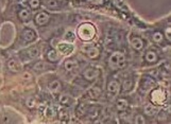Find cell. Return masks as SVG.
Segmentation results:
<instances>
[{
  "mask_svg": "<svg viewBox=\"0 0 171 124\" xmlns=\"http://www.w3.org/2000/svg\"><path fill=\"white\" fill-rule=\"evenodd\" d=\"M77 34L81 40L89 41L94 39V37L96 36V29L92 24L85 22V24H82L81 25H79Z\"/></svg>",
  "mask_w": 171,
  "mask_h": 124,
  "instance_id": "6da1fadb",
  "label": "cell"
},
{
  "mask_svg": "<svg viewBox=\"0 0 171 124\" xmlns=\"http://www.w3.org/2000/svg\"><path fill=\"white\" fill-rule=\"evenodd\" d=\"M126 65V56L123 53L121 52H115L111 55V57L108 58V67L110 69H112L113 71L120 70L123 69Z\"/></svg>",
  "mask_w": 171,
  "mask_h": 124,
  "instance_id": "7a4b0ae2",
  "label": "cell"
},
{
  "mask_svg": "<svg viewBox=\"0 0 171 124\" xmlns=\"http://www.w3.org/2000/svg\"><path fill=\"white\" fill-rule=\"evenodd\" d=\"M100 74H101V70L99 68L89 67V68L85 69L84 72H83V77L88 82H94L100 76Z\"/></svg>",
  "mask_w": 171,
  "mask_h": 124,
  "instance_id": "3957f363",
  "label": "cell"
},
{
  "mask_svg": "<svg viewBox=\"0 0 171 124\" xmlns=\"http://www.w3.org/2000/svg\"><path fill=\"white\" fill-rule=\"evenodd\" d=\"M155 86V81L149 76H144L140 81V92H147Z\"/></svg>",
  "mask_w": 171,
  "mask_h": 124,
  "instance_id": "277c9868",
  "label": "cell"
},
{
  "mask_svg": "<svg viewBox=\"0 0 171 124\" xmlns=\"http://www.w3.org/2000/svg\"><path fill=\"white\" fill-rule=\"evenodd\" d=\"M107 94L110 99H113L114 97L118 94L119 90H120V86H119V82L116 81V80H111L110 82L107 83Z\"/></svg>",
  "mask_w": 171,
  "mask_h": 124,
  "instance_id": "5b68a950",
  "label": "cell"
},
{
  "mask_svg": "<svg viewBox=\"0 0 171 124\" xmlns=\"http://www.w3.org/2000/svg\"><path fill=\"white\" fill-rule=\"evenodd\" d=\"M166 100V94L162 89H155L151 94V101L155 104H163Z\"/></svg>",
  "mask_w": 171,
  "mask_h": 124,
  "instance_id": "8992f818",
  "label": "cell"
},
{
  "mask_svg": "<svg viewBox=\"0 0 171 124\" xmlns=\"http://www.w3.org/2000/svg\"><path fill=\"white\" fill-rule=\"evenodd\" d=\"M49 19H50V17H49V14H48V13H46V12L37 13V14L35 15V17H34L35 24L37 25H40V27H43V25H47L49 22Z\"/></svg>",
  "mask_w": 171,
  "mask_h": 124,
  "instance_id": "52a82bcc",
  "label": "cell"
},
{
  "mask_svg": "<svg viewBox=\"0 0 171 124\" xmlns=\"http://www.w3.org/2000/svg\"><path fill=\"white\" fill-rule=\"evenodd\" d=\"M36 33L35 31H33L32 29H29V28H26V29L22 30L21 32V38L22 40L26 41V43H32L36 39Z\"/></svg>",
  "mask_w": 171,
  "mask_h": 124,
  "instance_id": "ba28073f",
  "label": "cell"
},
{
  "mask_svg": "<svg viewBox=\"0 0 171 124\" xmlns=\"http://www.w3.org/2000/svg\"><path fill=\"white\" fill-rule=\"evenodd\" d=\"M101 94H102V90H101L100 87H98V86L90 87V88L86 91L87 98H88V99H90V100H94V101L99 99Z\"/></svg>",
  "mask_w": 171,
  "mask_h": 124,
  "instance_id": "9c48e42d",
  "label": "cell"
},
{
  "mask_svg": "<svg viewBox=\"0 0 171 124\" xmlns=\"http://www.w3.org/2000/svg\"><path fill=\"white\" fill-rule=\"evenodd\" d=\"M86 115L88 116L90 120H96V119L99 118V116L101 115L100 107L97 106V105H90V106H88Z\"/></svg>",
  "mask_w": 171,
  "mask_h": 124,
  "instance_id": "30bf717a",
  "label": "cell"
},
{
  "mask_svg": "<svg viewBox=\"0 0 171 124\" xmlns=\"http://www.w3.org/2000/svg\"><path fill=\"white\" fill-rule=\"evenodd\" d=\"M58 50L59 51V53L64 54V55H68L74 51V46L68 43H62L58 45Z\"/></svg>",
  "mask_w": 171,
  "mask_h": 124,
  "instance_id": "8fae6325",
  "label": "cell"
},
{
  "mask_svg": "<svg viewBox=\"0 0 171 124\" xmlns=\"http://www.w3.org/2000/svg\"><path fill=\"white\" fill-rule=\"evenodd\" d=\"M130 43H131V46L133 47L134 50L140 51L144 49V40H142L139 36H132Z\"/></svg>",
  "mask_w": 171,
  "mask_h": 124,
  "instance_id": "7c38bea8",
  "label": "cell"
},
{
  "mask_svg": "<svg viewBox=\"0 0 171 124\" xmlns=\"http://www.w3.org/2000/svg\"><path fill=\"white\" fill-rule=\"evenodd\" d=\"M84 52L86 53V55L92 59H97V58H99V56H100L99 49L96 48V47H92V46H90V47L84 48Z\"/></svg>",
  "mask_w": 171,
  "mask_h": 124,
  "instance_id": "4fadbf2b",
  "label": "cell"
},
{
  "mask_svg": "<svg viewBox=\"0 0 171 124\" xmlns=\"http://www.w3.org/2000/svg\"><path fill=\"white\" fill-rule=\"evenodd\" d=\"M7 68H9L10 71L14 72V73H17V72H19L21 70V65H20V63L18 61L12 58L7 62Z\"/></svg>",
  "mask_w": 171,
  "mask_h": 124,
  "instance_id": "5bb4252c",
  "label": "cell"
},
{
  "mask_svg": "<svg viewBox=\"0 0 171 124\" xmlns=\"http://www.w3.org/2000/svg\"><path fill=\"white\" fill-rule=\"evenodd\" d=\"M145 59H146L148 64H155L159 61V55H157V53L155 51L149 50L145 54Z\"/></svg>",
  "mask_w": 171,
  "mask_h": 124,
  "instance_id": "9a60e30c",
  "label": "cell"
},
{
  "mask_svg": "<svg viewBox=\"0 0 171 124\" xmlns=\"http://www.w3.org/2000/svg\"><path fill=\"white\" fill-rule=\"evenodd\" d=\"M128 107H129V101L124 99V98H120V99H118L117 102H116V108H117L119 113L126 112Z\"/></svg>",
  "mask_w": 171,
  "mask_h": 124,
  "instance_id": "2e32d148",
  "label": "cell"
},
{
  "mask_svg": "<svg viewBox=\"0 0 171 124\" xmlns=\"http://www.w3.org/2000/svg\"><path fill=\"white\" fill-rule=\"evenodd\" d=\"M48 88L52 94H59V92L62 90V83L58 81V80H54V81L49 83Z\"/></svg>",
  "mask_w": 171,
  "mask_h": 124,
  "instance_id": "e0dca14e",
  "label": "cell"
},
{
  "mask_svg": "<svg viewBox=\"0 0 171 124\" xmlns=\"http://www.w3.org/2000/svg\"><path fill=\"white\" fill-rule=\"evenodd\" d=\"M88 106H89V105L85 104V103H80V104L78 105L77 109H76V113H77L78 117H79V118L84 117V116L87 113V109H88Z\"/></svg>",
  "mask_w": 171,
  "mask_h": 124,
  "instance_id": "ac0fdd59",
  "label": "cell"
},
{
  "mask_svg": "<svg viewBox=\"0 0 171 124\" xmlns=\"http://www.w3.org/2000/svg\"><path fill=\"white\" fill-rule=\"evenodd\" d=\"M144 113L148 117H153L157 113V108L153 104H147L144 108Z\"/></svg>",
  "mask_w": 171,
  "mask_h": 124,
  "instance_id": "d6986e66",
  "label": "cell"
},
{
  "mask_svg": "<svg viewBox=\"0 0 171 124\" xmlns=\"http://www.w3.org/2000/svg\"><path fill=\"white\" fill-rule=\"evenodd\" d=\"M18 17L22 22H28L31 19V13L28 9H21L18 13Z\"/></svg>",
  "mask_w": 171,
  "mask_h": 124,
  "instance_id": "ffe728a7",
  "label": "cell"
},
{
  "mask_svg": "<svg viewBox=\"0 0 171 124\" xmlns=\"http://www.w3.org/2000/svg\"><path fill=\"white\" fill-rule=\"evenodd\" d=\"M58 115H59V119L61 121H69V119H70V113H69V110L65 107L59 108Z\"/></svg>",
  "mask_w": 171,
  "mask_h": 124,
  "instance_id": "44dd1931",
  "label": "cell"
},
{
  "mask_svg": "<svg viewBox=\"0 0 171 124\" xmlns=\"http://www.w3.org/2000/svg\"><path fill=\"white\" fill-rule=\"evenodd\" d=\"M59 104L64 105V106H69V105H71V103H72V99L70 95L63 94L59 97Z\"/></svg>",
  "mask_w": 171,
  "mask_h": 124,
  "instance_id": "7402d4cb",
  "label": "cell"
},
{
  "mask_svg": "<svg viewBox=\"0 0 171 124\" xmlns=\"http://www.w3.org/2000/svg\"><path fill=\"white\" fill-rule=\"evenodd\" d=\"M78 62L74 61V59H67L64 63V68L66 69L67 71H72L76 68H78Z\"/></svg>",
  "mask_w": 171,
  "mask_h": 124,
  "instance_id": "603a6c76",
  "label": "cell"
},
{
  "mask_svg": "<svg viewBox=\"0 0 171 124\" xmlns=\"http://www.w3.org/2000/svg\"><path fill=\"white\" fill-rule=\"evenodd\" d=\"M47 58L49 62H51V63H56V62L59 61L58 51L54 50V49H50V50L47 52Z\"/></svg>",
  "mask_w": 171,
  "mask_h": 124,
  "instance_id": "cb8c5ba5",
  "label": "cell"
},
{
  "mask_svg": "<svg viewBox=\"0 0 171 124\" xmlns=\"http://www.w3.org/2000/svg\"><path fill=\"white\" fill-rule=\"evenodd\" d=\"M134 87V81L133 79H131V77H129V79L124 80L123 84H122V90L124 92L126 91H131L132 89H133Z\"/></svg>",
  "mask_w": 171,
  "mask_h": 124,
  "instance_id": "d4e9b609",
  "label": "cell"
},
{
  "mask_svg": "<svg viewBox=\"0 0 171 124\" xmlns=\"http://www.w3.org/2000/svg\"><path fill=\"white\" fill-rule=\"evenodd\" d=\"M27 53H28V55H29V58H31V59H35L40 56V50H38L37 47H32V48L28 49Z\"/></svg>",
  "mask_w": 171,
  "mask_h": 124,
  "instance_id": "484cf974",
  "label": "cell"
},
{
  "mask_svg": "<svg viewBox=\"0 0 171 124\" xmlns=\"http://www.w3.org/2000/svg\"><path fill=\"white\" fill-rule=\"evenodd\" d=\"M152 39H153L154 43L160 44L164 40V33L160 32V31H155L153 34H152Z\"/></svg>",
  "mask_w": 171,
  "mask_h": 124,
  "instance_id": "4316f807",
  "label": "cell"
},
{
  "mask_svg": "<svg viewBox=\"0 0 171 124\" xmlns=\"http://www.w3.org/2000/svg\"><path fill=\"white\" fill-rule=\"evenodd\" d=\"M45 4H46V7L50 10H58L59 7V3L58 0H46Z\"/></svg>",
  "mask_w": 171,
  "mask_h": 124,
  "instance_id": "83f0119b",
  "label": "cell"
},
{
  "mask_svg": "<svg viewBox=\"0 0 171 124\" xmlns=\"http://www.w3.org/2000/svg\"><path fill=\"white\" fill-rule=\"evenodd\" d=\"M46 68H47V66H46V63H45V62H43V61L37 62V63H36L35 65L33 66V69H34L35 71H44Z\"/></svg>",
  "mask_w": 171,
  "mask_h": 124,
  "instance_id": "f1b7e54d",
  "label": "cell"
},
{
  "mask_svg": "<svg viewBox=\"0 0 171 124\" xmlns=\"http://www.w3.org/2000/svg\"><path fill=\"white\" fill-rule=\"evenodd\" d=\"M146 118H145L144 115H141V113H138V115H136L135 117H134V123H137V124H144L146 123Z\"/></svg>",
  "mask_w": 171,
  "mask_h": 124,
  "instance_id": "f546056e",
  "label": "cell"
},
{
  "mask_svg": "<svg viewBox=\"0 0 171 124\" xmlns=\"http://www.w3.org/2000/svg\"><path fill=\"white\" fill-rule=\"evenodd\" d=\"M44 113H45V116L48 119H51L53 117V115H54V107H52V106L46 107L45 110H44Z\"/></svg>",
  "mask_w": 171,
  "mask_h": 124,
  "instance_id": "4dcf8cb0",
  "label": "cell"
},
{
  "mask_svg": "<svg viewBox=\"0 0 171 124\" xmlns=\"http://www.w3.org/2000/svg\"><path fill=\"white\" fill-rule=\"evenodd\" d=\"M26 105H27L29 108H34L36 106V100H35V98H33V97H30V98H28L27 101H26Z\"/></svg>",
  "mask_w": 171,
  "mask_h": 124,
  "instance_id": "1f68e13d",
  "label": "cell"
},
{
  "mask_svg": "<svg viewBox=\"0 0 171 124\" xmlns=\"http://www.w3.org/2000/svg\"><path fill=\"white\" fill-rule=\"evenodd\" d=\"M29 6L31 9H33V10H37L38 7H40V0H29Z\"/></svg>",
  "mask_w": 171,
  "mask_h": 124,
  "instance_id": "d6a6232c",
  "label": "cell"
},
{
  "mask_svg": "<svg viewBox=\"0 0 171 124\" xmlns=\"http://www.w3.org/2000/svg\"><path fill=\"white\" fill-rule=\"evenodd\" d=\"M65 38L68 41H74V38H76V34H74V32H71V31H68V32L66 33V35H65Z\"/></svg>",
  "mask_w": 171,
  "mask_h": 124,
  "instance_id": "836d02e7",
  "label": "cell"
},
{
  "mask_svg": "<svg viewBox=\"0 0 171 124\" xmlns=\"http://www.w3.org/2000/svg\"><path fill=\"white\" fill-rule=\"evenodd\" d=\"M103 113V117H104L105 119H107V118H110L111 116H112V112H111V109L108 107H106L104 110L102 112Z\"/></svg>",
  "mask_w": 171,
  "mask_h": 124,
  "instance_id": "e575fe53",
  "label": "cell"
},
{
  "mask_svg": "<svg viewBox=\"0 0 171 124\" xmlns=\"http://www.w3.org/2000/svg\"><path fill=\"white\" fill-rule=\"evenodd\" d=\"M166 37H167L168 40L171 39V37H170V29H169V28H168L167 31H166Z\"/></svg>",
  "mask_w": 171,
  "mask_h": 124,
  "instance_id": "d590c367",
  "label": "cell"
},
{
  "mask_svg": "<svg viewBox=\"0 0 171 124\" xmlns=\"http://www.w3.org/2000/svg\"><path fill=\"white\" fill-rule=\"evenodd\" d=\"M24 79L25 80H30L31 79V74L30 73H28V72H26V73H24Z\"/></svg>",
  "mask_w": 171,
  "mask_h": 124,
  "instance_id": "8d00e7d4",
  "label": "cell"
},
{
  "mask_svg": "<svg viewBox=\"0 0 171 124\" xmlns=\"http://www.w3.org/2000/svg\"><path fill=\"white\" fill-rule=\"evenodd\" d=\"M94 1L96 2V3H99V4H101V3H103V2H104V0H94Z\"/></svg>",
  "mask_w": 171,
  "mask_h": 124,
  "instance_id": "74e56055",
  "label": "cell"
},
{
  "mask_svg": "<svg viewBox=\"0 0 171 124\" xmlns=\"http://www.w3.org/2000/svg\"><path fill=\"white\" fill-rule=\"evenodd\" d=\"M86 1H94V0H86Z\"/></svg>",
  "mask_w": 171,
  "mask_h": 124,
  "instance_id": "f35d334b",
  "label": "cell"
}]
</instances>
